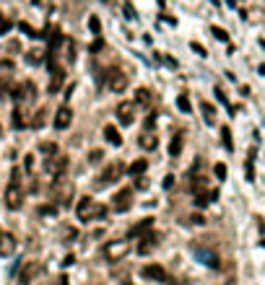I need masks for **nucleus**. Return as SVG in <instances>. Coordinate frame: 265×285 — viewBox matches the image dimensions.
<instances>
[{
    "mask_svg": "<svg viewBox=\"0 0 265 285\" xmlns=\"http://www.w3.org/2000/svg\"><path fill=\"white\" fill-rule=\"evenodd\" d=\"M107 208L99 205V202L94 197H81V202L75 205V218H78L81 223H91V221H101L107 218Z\"/></svg>",
    "mask_w": 265,
    "mask_h": 285,
    "instance_id": "nucleus-1",
    "label": "nucleus"
},
{
    "mask_svg": "<svg viewBox=\"0 0 265 285\" xmlns=\"http://www.w3.org/2000/svg\"><path fill=\"white\" fill-rule=\"evenodd\" d=\"M73 182L65 179V177H55L52 187H50V197H52V205L57 208H70V202H73Z\"/></svg>",
    "mask_w": 265,
    "mask_h": 285,
    "instance_id": "nucleus-2",
    "label": "nucleus"
},
{
    "mask_svg": "<svg viewBox=\"0 0 265 285\" xmlns=\"http://www.w3.org/2000/svg\"><path fill=\"white\" fill-rule=\"evenodd\" d=\"M6 208L8 210H18L21 208V202H24V189H21V179H18V169L11 171V184L6 187Z\"/></svg>",
    "mask_w": 265,
    "mask_h": 285,
    "instance_id": "nucleus-3",
    "label": "nucleus"
},
{
    "mask_svg": "<svg viewBox=\"0 0 265 285\" xmlns=\"http://www.w3.org/2000/svg\"><path fill=\"white\" fill-rule=\"evenodd\" d=\"M128 252H130V241L128 238H112L101 247V257L107 262H120L123 257H128Z\"/></svg>",
    "mask_w": 265,
    "mask_h": 285,
    "instance_id": "nucleus-4",
    "label": "nucleus"
},
{
    "mask_svg": "<svg viewBox=\"0 0 265 285\" xmlns=\"http://www.w3.org/2000/svg\"><path fill=\"white\" fill-rule=\"evenodd\" d=\"M104 86L109 89V91H115V94H123L125 89H128V75L120 70V68H109L107 73H104Z\"/></svg>",
    "mask_w": 265,
    "mask_h": 285,
    "instance_id": "nucleus-5",
    "label": "nucleus"
},
{
    "mask_svg": "<svg viewBox=\"0 0 265 285\" xmlns=\"http://www.w3.org/2000/svg\"><path fill=\"white\" fill-rule=\"evenodd\" d=\"M123 174H125V166H123V164H109V166L96 177L94 184H96L99 189H104V187H109V184H115L117 179H123Z\"/></svg>",
    "mask_w": 265,
    "mask_h": 285,
    "instance_id": "nucleus-6",
    "label": "nucleus"
},
{
    "mask_svg": "<svg viewBox=\"0 0 265 285\" xmlns=\"http://www.w3.org/2000/svg\"><path fill=\"white\" fill-rule=\"evenodd\" d=\"M45 171L55 179V177H65V171H68V158L65 156H50L47 161H45Z\"/></svg>",
    "mask_w": 265,
    "mask_h": 285,
    "instance_id": "nucleus-7",
    "label": "nucleus"
},
{
    "mask_svg": "<svg viewBox=\"0 0 265 285\" xmlns=\"http://www.w3.org/2000/svg\"><path fill=\"white\" fill-rule=\"evenodd\" d=\"M130 208H133V189L125 187V189H120L115 197H112V210L115 213H128Z\"/></svg>",
    "mask_w": 265,
    "mask_h": 285,
    "instance_id": "nucleus-8",
    "label": "nucleus"
},
{
    "mask_svg": "<svg viewBox=\"0 0 265 285\" xmlns=\"http://www.w3.org/2000/svg\"><path fill=\"white\" fill-rule=\"evenodd\" d=\"M47 65H50V75H52V80H50V94H57L63 89V83H65V70L57 68V60L50 57V55H47Z\"/></svg>",
    "mask_w": 265,
    "mask_h": 285,
    "instance_id": "nucleus-9",
    "label": "nucleus"
},
{
    "mask_svg": "<svg viewBox=\"0 0 265 285\" xmlns=\"http://www.w3.org/2000/svg\"><path fill=\"white\" fill-rule=\"evenodd\" d=\"M117 122L123 127H130L133 122H135V104L133 101H123V104H117Z\"/></svg>",
    "mask_w": 265,
    "mask_h": 285,
    "instance_id": "nucleus-10",
    "label": "nucleus"
},
{
    "mask_svg": "<svg viewBox=\"0 0 265 285\" xmlns=\"http://www.w3.org/2000/svg\"><path fill=\"white\" fill-rule=\"evenodd\" d=\"M193 254H195V259H198L200 265H206V267H211V270H218V267H221V259H218V254H216V252H211V249L195 247V249H193Z\"/></svg>",
    "mask_w": 265,
    "mask_h": 285,
    "instance_id": "nucleus-11",
    "label": "nucleus"
},
{
    "mask_svg": "<svg viewBox=\"0 0 265 285\" xmlns=\"http://www.w3.org/2000/svg\"><path fill=\"white\" fill-rule=\"evenodd\" d=\"M159 241H161V233H156V231H146V233L140 236L138 252H140V254H151V252L159 247Z\"/></svg>",
    "mask_w": 265,
    "mask_h": 285,
    "instance_id": "nucleus-12",
    "label": "nucleus"
},
{
    "mask_svg": "<svg viewBox=\"0 0 265 285\" xmlns=\"http://www.w3.org/2000/svg\"><path fill=\"white\" fill-rule=\"evenodd\" d=\"M52 125H55V130H68V127L73 125V109H70L68 104H65V106H60V109L55 112Z\"/></svg>",
    "mask_w": 265,
    "mask_h": 285,
    "instance_id": "nucleus-13",
    "label": "nucleus"
},
{
    "mask_svg": "<svg viewBox=\"0 0 265 285\" xmlns=\"http://www.w3.org/2000/svg\"><path fill=\"white\" fill-rule=\"evenodd\" d=\"M39 262H26L24 267H21V272H18V285H31L34 282V277L39 275Z\"/></svg>",
    "mask_w": 265,
    "mask_h": 285,
    "instance_id": "nucleus-14",
    "label": "nucleus"
},
{
    "mask_svg": "<svg viewBox=\"0 0 265 285\" xmlns=\"http://www.w3.org/2000/svg\"><path fill=\"white\" fill-rule=\"evenodd\" d=\"M140 275L148 277V280H159V282L167 280V270H164L161 265H146V267L140 270Z\"/></svg>",
    "mask_w": 265,
    "mask_h": 285,
    "instance_id": "nucleus-15",
    "label": "nucleus"
},
{
    "mask_svg": "<svg viewBox=\"0 0 265 285\" xmlns=\"http://www.w3.org/2000/svg\"><path fill=\"white\" fill-rule=\"evenodd\" d=\"M16 252V236L13 233H0V257H11Z\"/></svg>",
    "mask_w": 265,
    "mask_h": 285,
    "instance_id": "nucleus-16",
    "label": "nucleus"
},
{
    "mask_svg": "<svg viewBox=\"0 0 265 285\" xmlns=\"http://www.w3.org/2000/svg\"><path fill=\"white\" fill-rule=\"evenodd\" d=\"M133 104L135 106H143V109H148L151 104H154V94H151V89H135V99H133Z\"/></svg>",
    "mask_w": 265,
    "mask_h": 285,
    "instance_id": "nucleus-17",
    "label": "nucleus"
},
{
    "mask_svg": "<svg viewBox=\"0 0 265 285\" xmlns=\"http://www.w3.org/2000/svg\"><path fill=\"white\" fill-rule=\"evenodd\" d=\"M104 138H107L109 145H115V148L123 145V135H120V130H117L115 125H107V127H104Z\"/></svg>",
    "mask_w": 265,
    "mask_h": 285,
    "instance_id": "nucleus-18",
    "label": "nucleus"
},
{
    "mask_svg": "<svg viewBox=\"0 0 265 285\" xmlns=\"http://www.w3.org/2000/svg\"><path fill=\"white\" fill-rule=\"evenodd\" d=\"M154 228V218H146V221H140L138 226H133L130 228V233H128V238H135V236H143L146 231H151Z\"/></svg>",
    "mask_w": 265,
    "mask_h": 285,
    "instance_id": "nucleus-19",
    "label": "nucleus"
},
{
    "mask_svg": "<svg viewBox=\"0 0 265 285\" xmlns=\"http://www.w3.org/2000/svg\"><path fill=\"white\" fill-rule=\"evenodd\" d=\"M138 143H140L143 150H156V148H159V138H156L154 133H143Z\"/></svg>",
    "mask_w": 265,
    "mask_h": 285,
    "instance_id": "nucleus-20",
    "label": "nucleus"
},
{
    "mask_svg": "<svg viewBox=\"0 0 265 285\" xmlns=\"http://www.w3.org/2000/svg\"><path fill=\"white\" fill-rule=\"evenodd\" d=\"M146 169H148V161H146V158H138V161H133V164H130L125 171H128L130 177H143Z\"/></svg>",
    "mask_w": 265,
    "mask_h": 285,
    "instance_id": "nucleus-21",
    "label": "nucleus"
},
{
    "mask_svg": "<svg viewBox=\"0 0 265 285\" xmlns=\"http://www.w3.org/2000/svg\"><path fill=\"white\" fill-rule=\"evenodd\" d=\"M36 99V86L31 83V80H26V83H21V101L31 104Z\"/></svg>",
    "mask_w": 265,
    "mask_h": 285,
    "instance_id": "nucleus-22",
    "label": "nucleus"
},
{
    "mask_svg": "<svg viewBox=\"0 0 265 285\" xmlns=\"http://www.w3.org/2000/svg\"><path fill=\"white\" fill-rule=\"evenodd\" d=\"M211 200H218V192H216V189H213V192H206V189H203V192H195V205H198V208H206Z\"/></svg>",
    "mask_w": 265,
    "mask_h": 285,
    "instance_id": "nucleus-23",
    "label": "nucleus"
},
{
    "mask_svg": "<svg viewBox=\"0 0 265 285\" xmlns=\"http://www.w3.org/2000/svg\"><path fill=\"white\" fill-rule=\"evenodd\" d=\"M11 117H13V119H11V125H13V130H24V127L29 125V122H26V114L21 112V106H16Z\"/></svg>",
    "mask_w": 265,
    "mask_h": 285,
    "instance_id": "nucleus-24",
    "label": "nucleus"
},
{
    "mask_svg": "<svg viewBox=\"0 0 265 285\" xmlns=\"http://www.w3.org/2000/svg\"><path fill=\"white\" fill-rule=\"evenodd\" d=\"M182 143H185V135L177 133V135L172 138V143H169V156H172V158H177V156L182 153Z\"/></svg>",
    "mask_w": 265,
    "mask_h": 285,
    "instance_id": "nucleus-25",
    "label": "nucleus"
},
{
    "mask_svg": "<svg viewBox=\"0 0 265 285\" xmlns=\"http://www.w3.org/2000/svg\"><path fill=\"white\" fill-rule=\"evenodd\" d=\"M200 112H203V119H206V125H216V109H213V104L203 101V104H200Z\"/></svg>",
    "mask_w": 265,
    "mask_h": 285,
    "instance_id": "nucleus-26",
    "label": "nucleus"
},
{
    "mask_svg": "<svg viewBox=\"0 0 265 285\" xmlns=\"http://www.w3.org/2000/svg\"><path fill=\"white\" fill-rule=\"evenodd\" d=\"M13 83H11V75H0V99H8Z\"/></svg>",
    "mask_w": 265,
    "mask_h": 285,
    "instance_id": "nucleus-27",
    "label": "nucleus"
},
{
    "mask_svg": "<svg viewBox=\"0 0 265 285\" xmlns=\"http://www.w3.org/2000/svg\"><path fill=\"white\" fill-rule=\"evenodd\" d=\"M65 62L68 65L75 62V42H70V39H65Z\"/></svg>",
    "mask_w": 265,
    "mask_h": 285,
    "instance_id": "nucleus-28",
    "label": "nucleus"
},
{
    "mask_svg": "<svg viewBox=\"0 0 265 285\" xmlns=\"http://www.w3.org/2000/svg\"><path fill=\"white\" fill-rule=\"evenodd\" d=\"M252 161H255V148L250 150V158H247V164H244V174H247V182H255V166H252Z\"/></svg>",
    "mask_w": 265,
    "mask_h": 285,
    "instance_id": "nucleus-29",
    "label": "nucleus"
},
{
    "mask_svg": "<svg viewBox=\"0 0 265 285\" xmlns=\"http://www.w3.org/2000/svg\"><path fill=\"white\" fill-rule=\"evenodd\" d=\"M221 143L226 150H234V143H232V130L229 127H221Z\"/></svg>",
    "mask_w": 265,
    "mask_h": 285,
    "instance_id": "nucleus-30",
    "label": "nucleus"
},
{
    "mask_svg": "<svg viewBox=\"0 0 265 285\" xmlns=\"http://www.w3.org/2000/svg\"><path fill=\"white\" fill-rule=\"evenodd\" d=\"M39 153L50 158V156H57L60 150H57V143H42V145H39Z\"/></svg>",
    "mask_w": 265,
    "mask_h": 285,
    "instance_id": "nucleus-31",
    "label": "nucleus"
},
{
    "mask_svg": "<svg viewBox=\"0 0 265 285\" xmlns=\"http://www.w3.org/2000/svg\"><path fill=\"white\" fill-rule=\"evenodd\" d=\"M177 106H179V112H185V114H190V112H193V104H190V99H187L185 94L177 96Z\"/></svg>",
    "mask_w": 265,
    "mask_h": 285,
    "instance_id": "nucleus-32",
    "label": "nucleus"
},
{
    "mask_svg": "<svg viewBox=\"0 0 265 285\" xmlns=\"http://www.w3.org/2000/svg\"><path fill=\"white\" fill-rule=\"evenodd\" d=\"M89 29H91V34H94V36H101V21H99L96 16H91V18H89Z\"/></svg>",
    "mask_w": 265,
    "mask_h": 285,
    "instance_id": "nucleus-33",
    "label": "nucleus"
},
{
    "mask_svg": "<svg viewBox=\"0 0 265 285\" xmlns=\"http://www.w3.org/2000/svg\"><path fill=\"white\" fill-rule=\"evenodd\" d=\"M57 213H60L57 205H42V208H39V215H45V218H52V215H57Z\"/></svg>",
    "mask_w": 265,
    "mask_h": 285,
    "instance_id": "nucleus-34",
    "label": "nucleus"
},
{
    "mask_svg": "<svg viewBox=\"0 0 265 285\" xmlns=\"http://www.w3.org/2000/svg\"><path fill=\"white\" fill-rule=\"evenodd\" d=\"M211 34H213V36L218 39V42H229V34H226V31H223L221 26H213V29H211Z\"/></svg>",
    "mask_w": 265,
    "mask_h": 285,
    "instance_id": "nucleus-35",
    "label": "nucleus"
},
{
    "mask_svg": "<svg viewBox=\"0 0 265 285\" xmlns=\"http://www.w3.org/2000/svg\"><path fill=\"white\" fill-rule=\"evenodd\" d=\"M24 166H26V171L29 174H34V169H36V158L29 153V156H24Z\"/></svg>",
    "mask_w": 265,
    "mask_h": 285,
    "instance_id": "nucleus-36",
    "label": "nucleus"
},
{
    "mask_svg": "<svg viewBox=\"0 0 265 285\" xmlns=\"http://www.w3.org/2000/svg\"><path fill=\"white\" fill-rule=\"evenodd\" d=\"M18 29H21V31H26V36H31V39H39V36H42L39 31H34L29 24H18Z\"/></svg>",
    "mask_w": 265,
    "mask_h": 285,
    "instance_id": "nucleus-37",
    "label": "nucleus"
},
{
    "mask_svg": "<svg viewBox=\"0 0 265 285\" xmlns=\"http://www.w3.org/2000/svg\"><path fill=\"white\" fill-rule=\"evenodd\" d=\"M213 94H216V99H218V101H221V104H226V106H229V101H226V96H223V91H221V89H218V86H216V89H213ZM229 112H234V106H229Z\"/></svg>",
    "mask_w": 265,
    "mask_h": 285,
    "instance_id": "nucleus-38",
    "label": "nucleus"
},
{
    "mask_svg": "<svg viewBox=\"0 0 265 285\" xmlns=\"http://www.w3.org/2000/svg\"><path fill=\"white\" fill-rule=\"evenodd\" d=\"M42 117H45V112L39 109V112H36V114H34V119H31V125H34V127H42V125H45V119H42Z\"/></svg>",
    "mask_w": 265,
    "mask_h": 285,
    "instance_id": "nucleus-39",
    "label": "nucleus"
},
{
    "mask_svg": "<svg viewBox=\"0 0 265 285\" xmlns=\"http://www.w3.org/2000/svg\"><path fill=\"white\" fill-rule=\"evenodd\" d=\"M213 174H216L218 179H226V174H229V171H226L223 164H216V166H213Z\"/></svg>",
    "mask_w": 265,
    "mask_h": 285,
    "instance_id": "nucleus-40",
    "label": "nucleus"
},
{
    "mask_svg": "<svg viewBox=\"0 0 265 285\" xmlns=\"http://www.w3.org/2000/svg\"><path fill=\"white\" fill-rule=\"evenodd\" d=\"M13 29V24L11 21H6V18H0V36H3V34H8Z\"/></svg>",
    "mask_w": 265,
    "mask_h": 285,
    "instance_id": "nucleus-41",
    "label": "nucleus"
},
{
    "mask_svg": "<svg viewBox=\"0 0 265 285\" xmlns=\"http://www.w3.org/2000/svg\"><path fill=\"white\" fill-rule=\"evenodd\" d=\"M101 47H104V39H101V36H96V39H94V45H91L89 50H91V52H99Z\"/></svg>",
    "mask_w": 265,
    "mask_h": 285,
    "instance_id": "nucleus-42",
    "label": "nucleus"
},
{
    "mask_svg": "<svg viewBox=\"0 0 265 285\" xmlns=\"http://www.w3.org/2000/svg\"><path fill=\"white\" fill-rule=\"evenodd\" d=\"M26 60H29V62H31V65H36V62H42V60H45V57H42V55H39V52H29V57H26Z\"/></svg>",
    "mask_w": 265,
    "mask_h": 285,
    "instance_id": "nucleus-43",
    "label": "nucleus"
},
{
    "mask_svg": "<svg viewBox=\"0 0 265 285\" xmlns=\"http://www.w3.org/2000/svg\"><path fill=\"white\" fill-rule=\"evenodd\" d=\"M101 158H104V156H101L99 150H91V153H89V161H91V164H99Z\"/></svg>",
    "mask_w": 265,
    "mask_h": 285,
    "instance_id": "nucleus-44",
    "label": "nucleus"
},
{
    "mask_svg": "<svg viewBox=\"0 0 265 285\" xmlns=\"http://www.w3.org/2000/svg\"><path fill=\"white\" fill-rule=\"evenodd\" d=\"M190 47H193V52H198L200 57H206V47H203V45H198V42H193Z\"/></svg>",
    "mask_w": 265,
    "mask_h": 285,
    "instance_id": "nucleus-45",
    "label": "nucleus"
},
{
    "mask_svg": "<svg viewBox=\"0 0 265 285\" xmlns=\"http://www.w3.org/2000/svg\"><path fill=\"white\" fill-rule=\"evenodd\" d=\"M125 16H128V18H130V21H133V18H135V8H133V6H130V3H125Z\"/></svg>",
    "mask_w": 265,
    "mask_h": 285,
    "instance_id": "nucleus-46",
    "label": "nucleus"
},
{
    "mask_svg": "<svg viewBox=\"0 0 265 285\" xmlns=\"http://www.w3.org/2000/svg\"><path fill=\"white\" fill-rule=\"evenodd\" d=\"M146 187H148V182L143 177H135V189H146Z\"/></svg>",
    "mask_w": 265,
    "mask_h": 285,
    "instance_id": "nucleus-47",
    "label": "nucleus"
},
{
    "mask_svg": "<svg viewBox=\"0 0 265 285\" xmlns=\"http://www.w3.org/2000/svg\"><path fill=\"white\" fill-rule=\"evenodd\" d=\"M190 223H195V226H203V223H206V218H203V215H193V218H190Z\"/></svg>",
    "mask_w": 265,
    "mask_h": 285,
    "instance_id": "nucleus-48",
    "label": "nucleus"
},
{
    "mask_svg": "<svg viewBox=\"0 0 265 285\" xmlns=\"http://www.w3.org/2000/svg\"><path fill=\"white\" fill-rule=\"evenodd\" d=\"M169 187H174V177H172V174L164 179V189H169Z\"/></svg>",
    "mask_w": 265,
    "mask_h": 285,
    "instance_id": "nucleus-49",
    "label": "nucleus"
},
{
    "mask_svg": "<svg viewBox=\"0 0 265 285\" xmlns=\"http://www.w3.org/2000/svg\"><path fill=\"white\" fill-rule=\"evenodd\" d=\"M73 262H75V257H73V254H68V257H65V259H63V265H65V267H70V265H73Z\"/></svg>",
    "mask_w": 265,
    "mask_h": 285,
    "instance_id": "nucleus-50",
    "label": "nucleus"
},
{
    "mask_svg": "<svg viewBox=\"0 0 265 285\" xmlns=\"http://www.w3.org/2000/svg\"><path fill=\"white\" fill-rule=\"evenodd\" d=\"M164 62H167L169 68H177V60H172V57H164Z\"/></svg>",
    "mask_w": 265,
    "mask_h": 285,
    "instance_id": "nucleus-51",
    "label": "nucleus"
},
{
    "mask_svg": "<svg viewBox=\"0 0 265 285\" xmlns=\"http://www.w3.org/2000/svg\"><path fill=\"white\" fill-rule=\"evenodd\" d=\"M57 285H70V280H68L65 275H60V280H57Z\"/></svg>",
    "mask_w": 265,
    "mask_h": 285,
    "instance_id": "nucleus-52",
    "label": "nucleus"
},
{
    "mask_svg": "<svg viewBox=\"0 0 265 285\" xmlns=\"http://www.w3.org/2000/svg\"><path fill=\"white\" fill-rule=\"evenodd\" d=\"M257 70H260V75H265V62H262V65L257 68Z\"/></svg>",
    "mask_w": 265,
    "mask_h": 285,
    "instance_id": "nucleus-53",
    "label": "nucleus"
},
{
    "mask_svg": "<svg viewBox=\"0 0 265 285\" xmlns=\"http://www.w3.org/2000/svg\"><path fill=\"white\" fill-rule=\"evenodd\" d=\"M159 3H161V6H164V3H167V0H159Z\"/></svg>",
    "mask_w": 265,
    "mask_h": 285,
    "instance_id": "nucleus-54",
    "label": "nucleus"
},
{
    "mask_svg": "<svg viewBox=\"0 0 265 285\" xmlns=\"http://www.w3.org/2000/svg\"><path fill=\"white\" fill-rule=\"evenodd\" d=\"M34 3H39V0H34Z\"/></svg>",
    "mask_w": 265,
    "mask_h": 285,
    "instance_id": "nucleus-55",
    "label": "nucleus"
},
{
    "mask_svg": "<svg viewBox=\"0 0 265 285\" xmlns=\"http://www.w3.org/2000/svg\"><path fill=\"white\" fill-rule=\"evenodd\" d=\"M104 3H107V0H104Z\"/></svg>",
    "mask_w": 265,
    "mask_h": 285,
    "instance_id": "nucleus-56",
    "label": "nucleus"
}]
</instances>
